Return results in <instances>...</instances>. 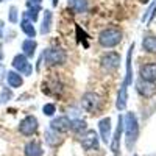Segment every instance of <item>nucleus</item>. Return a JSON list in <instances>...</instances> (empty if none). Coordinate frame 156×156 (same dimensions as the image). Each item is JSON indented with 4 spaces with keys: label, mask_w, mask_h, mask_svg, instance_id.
Segmentation results:
<instances>
[{
    "label": "nucleus",
    "mask_w": 156,
    "mask_h": 156,
    "mask_svg": "<svg viewBox=\"0 0 156 156\" xmlns=\"http://www.w3.org/2000/svg\"><path fill=\"white\" fill-rule=\"evenodd\" d=\"M125 128H126V147L131 148L139 136V125H137V119L133 112H126L125 119H123Z\"/></svg>",
    "instance_id": "nucleus-1"
},
{
    "label": "nucleus",
    "mask_w": 156,
    "mask_h": 156,
    "mask_svg": "<svg viewBox=\"0 0 156 156\" xmlns=\"http://www.w3.org/2000/svg\"><path fill=\"white\" fill-rule=\"evenodd\" d=\"M120 41H122V31L119 28H115V27L106 28L98 34V42L105 48L115 47L117 44H120Z\"/></svg>",
    "instance_id": "nucleus-2"
},
{
    "label": "nucleus",
    "mask_w": 156,
    "mask_h": 156,
    "mask_svg": "<svg viewBox=\"0 0 156 156\" xmlns=\"http://www.w3.org/2000/svg\"><path fill=\"white\" fill-rule=\"evenodd\" d=\"M66 51L61 48H48L44 51V59L48 66H56V64L66 62Z\"/></svg>",
    "instance_id": "nucleus-3"
},
{
    "label": "nucleus",
    "mask_w": 156,
    "mask_h": 156,
    "mask_svg": "<svg viewBox=\"0 0 156 156\" xmlns=\"http://www.w3.org/2000/svg\"><path fill=\"white\" fill-rule=\"evenodd\" d=\"M81 106L87 112H95L101 106V98L94 92H86L81 98Z\"/></svg>",
    "instance_id": "nucleus-4"
},
{
    "label": "nucleus",
    "mask_w": 156,
    "mask_h": 156,
    "mask_svg": "<svg viewBox=\"0 0 156 156\" xmlns=\"http://www.w3.org/2000/svg\"><path fill=\"white\" fill-rule=\"evenodd\" d=\"M100 62H101V67L105 70L112 72L120 66V55L117 53V51H108V53H105L101 56Z\"/></svg>",
    "instance_id": "nucleus-5"
},
{
    "label": "nucleus",
    "mask_w": 156,
    "mask_h": 156,
    "mask_svg": "<svg viewBox=\"0 0 156 156\" xmlns=\"http://www.w3.org/2000/svg\"><path fill=\"white\" fill-rule=\"evenodd\" d=\"M19 131L23 136H33L37 131V119L34 115H27L19 123Z\"/></svg>",
    "instance_id": "nucleus-6"
},
{
    "label": "nucleus",
    "mask_w": 156,
    "mask_h": 156,
    "mask_svg": "<svg viewBox=\"0 0 156 156\" xmlns=\"http://www.w3.org/2000/svg\"><path fill=\"white\" fill-rule=\"evenodd\" d=\"M12 67H14L16 70H19L20 73L23 75H30L33 67H31V64L28 62L27 56L25 55H16L14 59H12Z\"/></svg>",
    "instance_id": "nucleus-7"
},
{
    "label": "nucleus",
    "mask_w": 156,
    "mask_h": 156,
    "mask_svg": "<svg viewBox=\"0 0 156 156\" xmlns=\"http://www.w3.org/2000/svg\"><path fill=\"white\" fill-rule=\"evenodd\" d=\"M81 147L84 150H94L98 147V136L94 129H87L81 136Z\"/></svg>",
    "instance_id": "nucleus-8"
},
{
    "label": "nucleus",
    "mask_w": 156,
    "mask_h": 156,
    "mask_svg": "<svg viewBox=\"0 0 156 156\" xmlns=\"http://www.w3.org/2000/svg\"><path fill=\"white\" fill-rule=\"evenodd\" d=\"M122 131H123V117L119 115V123H117V128L114 131L112 140H111V151L114 153V156L119 154V150H120V136H122Z\"/></svg>",
    "instance_id": "nucleus-9"
},
{
    "label": "nucleus",
    "mask_w": 156,
    "mask_h": 156,
    "mask_svg": "<svg viewBox=\"0 0 156 156\" xmlns=\"http://www.w3.org/2000/svg\"><path fill=\"white\" fill-rule=\"evenodd\" d=\"M139 73L144 81H148V83L156 81V62H148V64L140 66Z\"/></svg>",
    "instance_id": "nucleus-10"
},
{
    "label": "nucleus",
    "mask_w": 156,
    "mask_h": 156,
    "mask_svg": "<svg viewBox=\"0 0 156 156\" xmlns=\"http://www.w3.org/2000/svg\"><path fill=\"white\" fill-rule=\"evenodd\" d=\"M50 128L53 129V131L56 133H66L70 129V119L66 115H62V117H58V119H53L50 123Z\"/></svg>",
    "instance_id": "nucleus-11"
},
{
    "label": "nucleus",
    "mask_w": 156,
    "mask_h": 156,
    "mask_svg": "<svg viewBox=\"0 0 156 156\" xmlns=\"http://www.w3.org/2000/svg\"><path fill=\"white\" fill-rule=\"evenodd\" d=\"M98 128H100V134H101V139L105 144L111 140V119L109 117H105L98 122Z\"/></svg>",
    "instance_id": "nucleus-12"
},
{
    "label": "nucleus",
    "mask_w": 156,
    "mask_h": 156,
    "mask_svg": "<svg viewBox=\"0 0 156 156\" xmlns=\"http://www.w3.org/2000/svg\"><path fill=\"white\" fill-rule=\"evenodd\" d=\"M23 153H25V156H42L44 151H42V147L37 140H30L25 145Z\"/></svg>",
    "instance_id": "nucleus-13"
},
{
    "label": "nucleus",
    "mask_w": 156,
    "mask_h": 156,
    "mask_svg": "<svg viewBox=\"0 0 156 156\" xmlns=\"http://www.w3.org/2000/svg\"><path fill=\"white\" fill-rule=\"evenodd\" d=\"M137 90L142 94V95H145V97H150V95H153L154 94V86L151 84V83H148V81H145L144 83V80H140V81H137Z\"/></svg>",
    "instance_id": "nucleus-14"
},
{
    "label": "nucleus",
    "mask_w": 156,
    "mask_h": 156,
    "mask_svg": "<svg viewBox=\"0 0 156 156\" xmlns=\"http://www.w3.org/2000/svg\"><path fill=\"white\" fill-rule=\"evenodd\" d=\"M36 41L34 39H27V41L22 42V50H23V55L25 56H33L34 55V50H36Z\"/></svg>",
    "instance_id": "nucleus-15"
},
{
    "label": "nucleus",
    "mask_w": 156,
    "mask_h": 156,
    "mask_svg": "<svg viewBox=\"0 0 156 156\" xmlns=\"http://www.w3.org/2000/svg\"><path fill=\"white\" fill-rule=\"evenodd\" d=\"M6 80H8V84L11 87H20L22 86V76L17 73V72H8L6 73Z\"/></svg>",
    "instance_id": "nucleus-16"
},
{
    "label": "nucleus",
    "mask_w": 156,
    "mask_h": 156,
    "mask_svg": "<svg viewBox=\"0 0 156 156\" xmlns=\"http://www.w3.org/2000/svg\"><path fill=\"white\" fill-rule=\"evenodd\" d=\"M142 47H144L145 51L148 53H154L156 51V36H147L142 41Z\"/></svg>",
    "instance_id": "nucleus-17"
},
{
    "label": "nucleus",
    "mask_w": 156,
    "mask_h": 156,
    "mask_svg": "<svg viewBox=\"0 0 156 156\" xmlns=\"http://www.w3.org/2000/svg\"><path fill=\"white\" fill-rule=\"evenodd\" d=\"M20 28H22V31L27 34L28 37H34V36H36V30H34V27H33V22L28 20V19L23 17V20H22V23H20Z\"/></svg>",
    "instance_id": "nucleus-18"
},
{
    "label": "nucleus",
    "mask_w": 156,
    "mask_h": 156,
    "mask_svg": "<svg viewBox=\"0 0 156 156\" xmlns=\"http://www.w3.org/2000/svg\"><path fill=\"white\" fill-rule=\"evenodd\" d=\"M69 6L75 12H84L87 9V0H69Z\"/></svg>",
    "instance_id": "nucleus-19"
},
{
    "label": "nucleus",
    "mask_w": 156,
    "mask_h": 156,
    "mask_svg": "<svg viewBox=\"0 0 156 156\" xmlns=\"http://www.w3.org/2000/svg\"><path fill=\"white\" fill-rule=\"evenodd\" d=\"M50 27H51V11L45 9L44 12V22H42V28H41V33L45 34L50 31Z\"/></svg>",
    "instance_id": "nucleus-20"
},
{
    "label": "nucleus",
    "mask_w": 156,
    "mask_h": 156,
    "mask_svg": "<svg viewBox=\"0 0 156 156\" xmlns=\"http://www.w3.org/2000/svg\"><path fill=\"white\" fill-rule=\"evenodd\" d=\"M70 129H73V131H76V133H80V131H83V129H86V122L81 120V119L70 120Z\"/></svg>",
    "instance_id": "nucleus-21"
},
{
    "label": "nucleus",
    "mask_w": 156,
    "mask_h": 156,
    "mask_svg": "<svg viewBox=\"0 0 156 156\" xmlns=\"http://www.w3.org/2000/svg\"><path fill=\"white\" fill-rule=\"evenodd\" d=\"M9 22L11 23H16L17 22V8L16 6H11L9 8Z\"/></svg>",
    "instance_id": "nucleus-22"
},
{
    "label": "nucleus",
    "mask_w": 156,
    "mask_h": 156,
    "mask_svg": "<svg viewBox=\"0 0 156 156\" xmlns=\"http://www.w3.org/2000/svg\"><path fill=\"white\" fill-rule=\"evenodd\" d=\"M42 111H44L45 115H53V114H55V105H51V103H47V105H44Z\"/></svg>",
    "instance_id": "nucleus-23"
},
{
    "label": "nucleus",
    "mask_w": 156,
    "mask_h": 156,
    "mask_svg": "<svg viewBox=\"0 0 156 156\" xmlns=\"http://www.w3.org/2000/svg\"><path fill=\"white\" fill-rule=\"evenodd\" d=\"M41 2L42 0H27V5H28V8H39Z\"/></svg>",
    "instance_id": "nucleus-24"
},
{
    "label": "nucleus",
    "mask_w": 156,
    "mask_h": 156,
    "mask_svg": "<svg viewBox=\"0 0 156 156\" xmlns=\"http://www.w3.org/2000/svg\"><path fill=\"white\" fill-rule=\"evenodd\" d=\"M3 75H6V73H5V67L2 66V64H0V83L3 81Z\"/></svg>",
    "instance_id": "nucleus-25"
},
{
    "label": "nucleus",
    "mask_w": 156,
    "mask_h": 156,
    "mask_svg": "<svg viewBox=\"0 0 156 156\" xmlns=\"http://www.w3.org/2000/svg\"><path fill=\"white\" fill-rule=\"evenodd\" d=\"M3 27H5V25H3V22L0 20V37H3Z\"/></svg>",
    "instance_id": "nucleus-26"
},
{
    "label": "nucleus",
    "mask_w": 156,
    "mask_h": 156,
    "mask_svg": "<svg viewBox=\"0 0 156 156\" xmlns=\"http://www.w3.org/2000/svg\"><path fill=\"white\" fill-rule=\"evenodd\" d=\"M142 2H148V0H142Z\"/></svg>",
    "instance_id": "nucleus-27"
},
{
    "label": "nucleus",
    "mask_w": 156,
    "mask_h": 156,
    "mask_svg": "<svg viewBox=\"0 0 156 156\" xmlns=\"http://www.w3.org/2000/svg\"><path fill=\"white\" fill-rule=\"evenodd\" d=\"M0 59H2V53H0Z\"/></svg>",
    "instance_id": "nucleus-28"
},
{
    "label": "nucleus",
    "mask_w": 156,
    "mask_h": 156,
    "mask_svg": "<svg viewBox=\"0 0 156 156\" xmlns=\"http://www.w3.org/2000/svg\"><path fill=\"white\" fill-rule=\"evenodd\" d=\"M2 2H3V0H0V3H2Z\"/></svg>",
    "instance_id": "nucleus-29"
}]
</instances>
